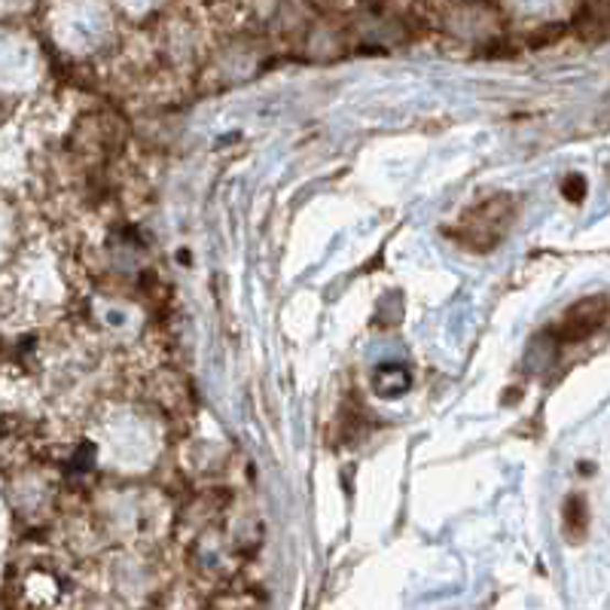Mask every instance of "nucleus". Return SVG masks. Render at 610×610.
Instances as JSON below:
<instances>
[{"instance_id": "obj_1", "label": "nucleus", "mask_w": 610, "mask_h": 610, "mask_svg": "<svg viewBox=\"0 0 610 610\" xmlns=\"http://www.w3.org/2000/svg\"><path fill=\"white\" fill-rule=\"evenodd\" d=\"M513 220H516V199L501 193V196H491L482 205H477L473 211H467L455 236L470 251L486 253L501 244Z\"/></svg>"}, {"instance_id": "obj_2", "label": "nucleus", "mask_w": 610, "mask_h": 610, "mask_svg": "<svg viewBox=\"0 0 610 610\" xmlns=\"http://www.w3.org/2000/svg\"><path fill=\"white\" fill-rule=\"evenodd\" d=\"M610 320V296H592L570 308L558 324V339L562 342H580L586 336L601 330Z\"/></svg>"}, {"instance_id": "obj_3", "label": "nucleus", "mask_w": 610, "mask_h": 610, "mask_svg": "<svg viewBox=\"0 0 610 610\" xmlns=\"http://www.w3.org/2000/svg\"><path fill=\"white\" fill-rule=\"evenodd\" d=\"M586 529H589V510H586L584 498L574 494L565 506V534L570 537V544H580Z\"/></svg>"}, {"instance_id": "obj_4", "label": "nucleus", "mask_w": 610, "mask_h": 610, "mask_svg": "<svg viewBox=\"0 0 610 610\" xmlns=\"http://www.w3.org/2000/svg\"><path fill=\"white\" fill-rule=\"evenodd\" d=\"M568 196L570 199H580V196H584V181H580V177H570Z\"/></svg>"}]
</instances>
